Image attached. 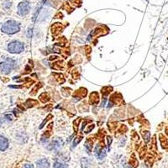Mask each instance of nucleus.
Wrapping results in <instances>:
<instances>
[{
	"label": "nucleus",
	"instance_id": "nucleus-15",
	"mask_svg": "<svg viewBox=\"0 0 168 168\" xmlns=\"http://www.w3.org/2000/svg\"><path fill=\"white\" fill-rule=\"evenodd\" d=\"M25 168H34L33 165L31 164H26L25 166Z\"/></svg>",
	"mask_w": 168,
	"mask_h": 168
},
{
	"label": "nucleus",
	"instance_id": "nucleus-7",
	"mask_svg": "<svg viewBox=\"0 0 168 168\" xmlns=\"http://www.w3.org/2000/svg\"><path fill=\"white\" fill-rule=\"evenodd\" d=\"M8 147V140L7 139L0 135V151H4Z\"/></svg>",
	"mask_w": 168,
	"mask_h": 168
},
{
	"label": "nucleus",
	"instance_id": "nucleus-9",
	"mask_svg": "<svg viewBox=\"0 0 168 168\" xmlns=\"http://www.w3.org/2000/svg\"><path fill=\"white\" fill-rule=\"evenodd\" d=\"M38 168H49L50 167V163L46 159H41L36 162Z\"/></svg>",
	"mask_w": 168,
	"mask_h": 168
},
{
	"label": "nucleus",
	"instance_id": "nucleus-2",
	"mask_svg": "<svg viewBox=\"0 0 168 168\" xmlns=\"http://www.w3.org/2000/svg\"><path fill=\"white\" fill-rule=\"evenodd\" d=\"M15 67V61L12 59H6L0 62V71L4 74L10 73Z\"/></svg>",
	"mask_w": 168,
	"mask_h": 168
},
{
	"label": "nucleus",
	"instance_id": "nucleus-3",
	"mask_svg": "<svg viewBox=\"0 0 168 168\" xmlns=\"http://www.w3.org/2000/svg\"><path fill=\"white\" fill-rule=\"evenodd\" d=\"M25 49V45L22 42L19 41H14L10 42L8 45V51L14 54H19L21 53Z\"/></svg>",
	"mask_w": 168,
	"mask_h": 168
},
{
	"label": "nucleus",
	"instance_id": "nucleus-1",
	"mask_svg": "<svg viewBox=\"0 0 168 168\" xmlns=\"http://www.w3.org/2000/svg\"><path fill=\"white\" fill-rule=\"evenodd\" d=\"M20 30L19 23L15 20H8L2 26V31L8 35H14V34L19 32Z\"/></svg>",
	"mask_w": 168,
	"mask_h": 168
},
{
	"label": "nucleus",
	"instance_id": "nucleus-4",
	"mask_svg": "<svg viewBox=\"0 0 168 168\" xmlns=\"http://www.w3.org/2000/svg\"><path fill=\"white\" fill-rule=\"evenodd\" d=\"M30 11V5L29 2L27 1H23L19 3L18 5V14L20 16H25L28 15Z\"/></svg>",
	"mask_w": 168,
	"mask_h": 168
},
{
	"label": "nucleus",
	"instance_id": "nucleus-10",
	"mask_svg": "<svg viewBox=\"0 0 168 168\" xmlns=\"http://www.w3.org/2000/svg\"><path fill=\"white\" fill-rule=\"evenodd\" d=\"M54 168H67V166L60 161H56L54 164Z\"/></svg>",
	"mask_w": 168,
	"mask_h": 168
},
{
	"label": "nucleus",
	"instance_id": "nucleus-11",
	"mask_svg": "<svg viewBox=\"0 0 168 168\" xmlns=\"http://www.w3.org/2000/svg\"><path fill=\"white\" fill-rule=\"evenodd\" d=\"M85 147H86V149L88 150V152H89L90 150H92V147H93V141H91L90 140H87L85 143Z\"/></svg>",
	"mask_w": 168,
	"mask_h": 168
},
{
	"label": "nucleus",
	"instance_id": "nucleus-16",
	"mask_svg": "<svg viewBox=\"0 0 168 168\" xmlns=\"http://www.w3.org/2000/svg\"><path fill=\"white\" fill-rule=\"evenodd\" d=\"M30 30V32H31V33H33V30H32V29H31V30ZM32 36H33V35L31 34V35H30V38L32 37Z\"/></svg>",
	"mask_w": 168,
	"mask_h": 168
},
{
	"label": "nucleus",
	"instance_id": "nucleus-12",
	"mask_svg": "<svg viewBox=\"0 0 168 168\" xmlns=\"http://www.w3.org/2000/svg\"><path fill=\"white\" fill-rule=\"evenodd\" d=\"M143 136H144V140H145V141L146 142L149 141L150 138V134L149 131H146Z\"/></svg>",
	"mask_w": 168,
	"mask_h": 168
},
{
	"label": "nucleus",
	"instance_id": "nucleus-13",
	"mask_svg": "<svg viewBox=\"0 0 168 168\" xmlns=\"http://www.w3.org/2000/svg\"><path fill=\"white\" fill-rule=\"evenodd\" d=\"M82 136H78V137H77V138L75 139L74 142H73V147H75V146H77V144H78L79 142L82 140Z\"/></svg>",
	"mask_w": 168,
	"mask_h": 168
},
{
	"label": "nucleus",
	"instance_id": "nucleus-6",
	"mask_svg": "<svg viewBox=\"0 0 168 168\" xmlns=\"http://www.w3.org/2000/svg\"><path fill=\"white\" fill-rule=\"evenodd\" d=\"M95 156L99 160L104 159L105 156H106V150H105L104 148L101 146V145H97L96 146V148H95Z\"/></svg>",
	"mask_w": 168,
	"mask_h": 168
},
{
	"label": "nucleus",
	"instance_id": "nucleus-8",
	"mask_svg": "<svg viewBox=\"0 0 168 168\" xmlns=\"http://www.w3.org/2000/svg\"><path fill=\"white\" fill-rule=\"evenodd\" d=\"M98 101H99V96L98 94L96 92H94L90 94V104L93 105H96L97 104H98Z\"/></svg>",
	"mask_w": 168,
	"mask_h": 168
},
{
	"label": "nucleus",
	"instance_id": "nucleus-14",
	"mask_svg": "<svg viewBox=\"0 0 168 168\" xmlns=\"http://www.w3.org/2000/svg\"><path fill=\"white\" fill-rule=\"evenodd\" d=\"M50 118H51V115H49L48 117H47V118L45 119V121H43V123L41 124V126H40V129H42V128H43V126L45 125V124L46 123V122H47V120H48L49 119H50Z\"/></svg>",
	"mask_w": 168,
	"mask_h": 168
},
{
	"label": "nucleus",
	"instance_id": "nucleus-5",
	"mask_svg": "<svg viewBox=\"0 0 168 168\" xmlns=\"http://www.w3.org/2000/svg\"><path fill=\"white\" fill-rule=\"evenodd\" d=\"M63 146V141L61 139H56V140H54L51 144L50 146H48L49 150H57L61 149Z\"/></svg>",
	"mask_w": 168,
	"mask_h": 168
}]
</instances>
